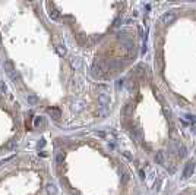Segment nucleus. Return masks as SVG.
I'll return each instance as SVG.
<instances>
[{"label": "nucleus", "instance_id": "obj_5", "mask_svg": "<svg viewBox=\"0 0 196 195\" xmlns=\"http://www.w3.org/2000/svg\"><path fill=\"white\" fill-rule=\"evenodd\" d=\"M148 41L158 87L177 112L196 116V2L157 3Z\"/></svg>", "mask_w": 196, "mask_h": 195}, {"label": "nucleus", "instance_id": "obj_7", "mask_svg": "<svg viewBox=\"0 0 196 195\" xmlns=\"http://www.w3.org/2000/svg\"><path fill=\"white\" fill-rule=\"evenodd\" d=\"M32 113L25 107L0 75V160L25 148L34 131Z\"/></svg>", "mask_w": 196, "mask_h": 195}, {"label": "nucleus", "instance_id": "obj_4", "mask_svg": "<svg viewBox=\"0 0 196 195\" xmlns=\"http://www.w3.org/2000/svg\"><path fill=\"white\" fill-rule=\"evenodd\" d=\"M48 145L60 195H146L124 153L98 128L51 129Z\"/></svg>", "mask_w": 196, "mask_h": 195}, {"label": "nucleus", "instance_id": "obj_2", "mask_svg": "<svg viewBox=\"0 0 196 195\" xmlns=\"http://www.w3.org/2000/svg\"><path fill=\"white\" fill-rule=\"evenodd\" d=\"M94 82L113 85L142 60L146 12L138 2H41Z\"/></svg>", "mask_w": 196, "mask_h": 195}, {"label": "nucleus", "instance_id": "obj_8", "mask_svg": "<svg viewBox=\"0 0 196 195\" xmlns=\"http://www.w3.org/2000/svg\"><path fill=\"white\" fill-rule=\"evenodd\" d=\"M159 195H196V184L187 182V184L171 186Z\"/></svg>", "mask_w": 196, "mask_h": 195}, {"label": "nucleus", "instance_id": "obj_1", "mask_svg": "<svg viewBox=\"0 0 196 195\" xmlns=\"http://www.w3.org/2000/svg\"><path fill=\"white\" fill-rule=\"evenodd\" d=\"M0 75L53 131L94 129L113 116L114 87L88 76L41 2H0Z\"/></svg>", "mask_w": 196, "mask_h": 195}, {"label": "nucleus", "instance_id": "obj_3", "mask_svg": "<svg viewBox=\"0 0 196 195\" xmlns=\"http://www.w3.org/2000/svg\"><path fill=\"white\" fill-rule=\"evenodd\" d=\"M113 87L110 120L116 131L142 161L168 179L180 176L193 154V138L158 87L149 62L142 59Z\"/></svg>", "mask_w": 196, "mask_h": 195}, {"label": "nucleus", "instance_id": "obj_6", "mask_svg": "<svg viewBox=\"0 0 196 195\" xmlns=\"http://www.w3.org/2000/svg\"><path fill=\"white\" fill-rule=\"evenodd\" d=\"M0 195H60L48 156L22 148L2 158Z\"/></svg>", "mask_w": 196, "mask_h": 195}]
</instances>
